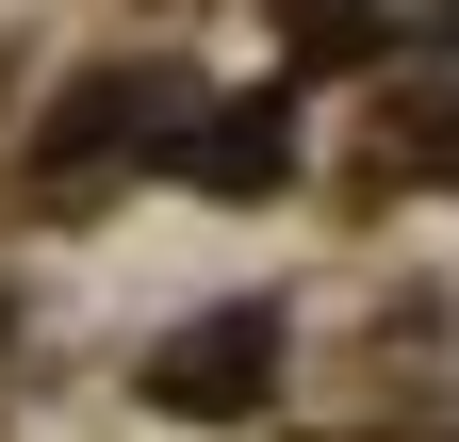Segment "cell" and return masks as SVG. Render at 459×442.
<instances>
[{
  "label": "cell",
  "mask_w": 459,
  "mask_h": 442,
  "mask_svg": "<svg viewBox=\"0 0 459 442\" xmlns=\"http://www.w3.org/2000/svg\"><path fill=\"white\" fill-rule=\"evenodd\" d=\"M263 361H279V311H213V327L164 344V410H247Z\"/></svg>",
  "instance_id": "cell-1"
}]
</instances>
